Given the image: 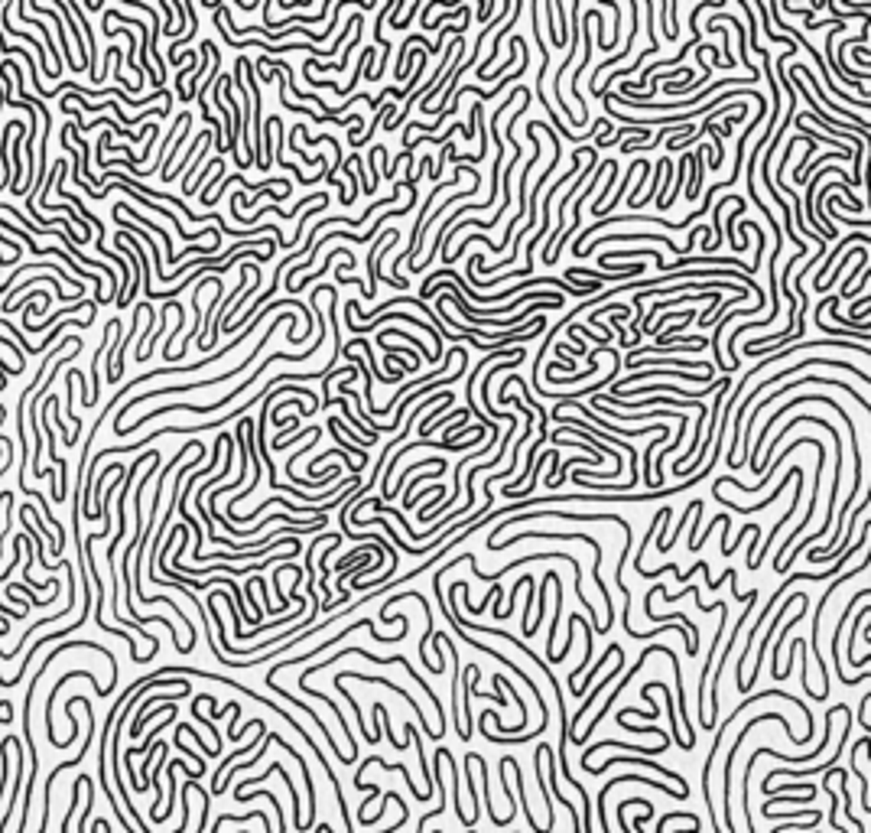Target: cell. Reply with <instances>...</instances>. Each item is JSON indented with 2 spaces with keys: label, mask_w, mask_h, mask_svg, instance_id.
Masks as SVG:
<instances>
[{
  "label": "cell",
  "mask_w": 871,
  "mask_h": 833,
  "mask_svg": "<svg viewBox=\"0 0 871 833\" xmlns=\"http://www.w3.org/2000/svg\"><path fill=\"white\" fill-rule=\"evenodd\" d=\"M806 593H794V596H787V602L780 606L777 612H774V622H771V628H767V638L761 641V648H757V664H754V671H751V677H748V687L754 684V674H757V667H761V661H764V655H767V648H771V638H774V628L777 625H784V612H790V606H800V599Z\"/></svg>",
  "instance_id": "3957f363"
},
{
  "label": "cell",
  "mask_w": 871,
  "mask_h": 833,
  "mask_svg": "<svg viewBox=\"0 0 871 833\" xmlns=\"http://www.w3.org/2000/svg\"><path fill=\"white\" fill-rule=\"evenodd\" d=\"M742 117H745V114H735V117H728V121H725V127H722V137H728V134L735 131V124L742 121Z\"/></svg>",
  "instance_id": "8992f818"
},
{
  "label": "cell",
  "mask_w": 871,
  "mask_h": 833,
  "mask_svg": "<svg viewBox=\"0 0 871 833\" xmlns=\"http://www.w3.org/2000/svg\"><path fill=\"white\" fill-rule=\"evenodd\" d=\"M465 671H468V684L475 687V680H478V667H475V664H465ZM475 694L488 697V690H475ZM491 700H494V703H507V697H501V694H494V690H491Z\"/></svg>",
  "instance_id": "5b68a950"
},
{
  "label": "cell",
  "mask_w": 871,
  "mask_h": 833,
  "mask_svg": "<svg viewBox=\"0 0 871 833\" xmlns=\"http://www.w3.org/2000/svg\"><path fill=\"white\" fill-rule=\"evenodd\" d=\"M709 154H715V150H709V147H696V150H689L686 154V160H689V183H686V199L689 202H696L699 195H703V173H705V156Z\"/></svg>",
  "instance_id": "7a4b0ae2"
},
{
  "label": "cell",
  "mask_w": 871,
  "mask_h": 833,
  "mask_svg": "<svg viewBox=\"0 0 871 833\" xmlns=\"http://www.w3.org/2000/svg\"><path fill=\"white\" fill-rule=\"evenodd\" d=\"M689 593H693V586L680 589V593H673V596L664 589V593H660V596H664L666 602H676V599H683V596H689ZM696 599H699V593H696ZM722 609H728V606H725V602H722V599H718V602H699V612H722Z\"/></svg>",
  "instance_id": "277c9868"
},
{
  "label": "cell",
  "mask_w": 871,
  "mask_h": 833,
  "mask_svg": "<svg viewBox=\"0 0 871 833\" xmlns=\"http://www.w3.org/2000/svg\"><path fill=\"white\" fill-rule=\"evenodd\" d=\"M615 765H644V768H654V772L666 775L673 788H680V795H683V797H689V785H686V778H683V775L670 772V768H664V765H657V762H647V758L627 756V752H618V756H615V758H605V762H602V765H595V768H592L589 775H605V772H608V768H615Z\"/></svg>",
  "instance_id": "6da1fadb"
}]
</instances>
